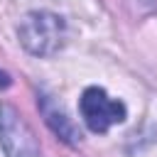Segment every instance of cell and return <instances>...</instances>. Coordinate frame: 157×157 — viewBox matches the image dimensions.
I'll use <instances>...</instances> for the list:
<instances>
[{
  "label": "cell",
  "instance_id": "6da1fadb",
  "mask_svg": "<svg viewBox=\"0 0 157 157\" xmlns=\"http://www.w3.org/2000/svg\"><path fill=\"white\" fill-rule=\"evenodd\" d=\"M17 34H20L22 47L29 54H34V56H52L64 44L66 25H64V20L59 15L39 10V12L25 15V20L17 27Z\"/></svg>",
  "mask_w": 157,
  "mask_h": 157
},
{
  "label": "cell",
  "instance_id": "7a4b0ae2",
  "mask_svg": "<svg viewBox=\"0 0 157 157\" xmlns=\"http://www.w3.org/2000/svg\"><path fill=\"white\" fill-rule=\"evenodd\" d=\"M78 110H81V118L83 123L88 125L91 132H108L113 125L123 123L128 110L120 101L110 98L103 88L98 86H88L81 98H78Z\"/></svg>",
  "mask_w": 157,
  "mask_h": 157
},
{
  "label": "cell",
  "instance_id": "3957f363",
  "mask_svg": "<svg viewBox=\"0 0 157 157\" xmlns=\"http://www.w3.org/2000/svg\"><path fill=\"white\" fill-rule=\"evenodd\" d=\"M0 147L5 157H37L39 142L25 118L7 103L0 105Z\"/></svg>",
  "mask_w": 157,
  "mask_h": 157
},
{
  "label": "cell",
  "instance_id": "277c9868",
  "mask_svg": "<svg viewBox=\"0 0 157 157\" xmlns=\"http://www.w3.org/2000/svg\"><path fill=\"white\" fill-rule=\"evenodd\" d=\"M39 110H42V115H44V120H47V125L52 128V132L54 135H59L64 142H69V145H76L78 140H81V130L76 128V123L49 98V96H42L39 98Z\"/></svg>",
  "mask_w": 157,
  "mask_h": 157
},
{
  "label": "cell",
  "instance_id": "5b68a950",
  "mask_svg": "<svg viewBox=\"0 0 157 157\" xmlns=\"http://www.w3.org/2000/svg\"><path fill=\"white\" fill-rule=\"evenodd\" d=\"M10 83H12V81H10V76H7L5 71H0V88H7Z\"/></svg>",
  "mask_w": 157,
  "mask_h": 157
}]
</instances>
